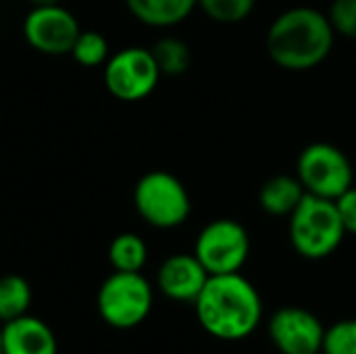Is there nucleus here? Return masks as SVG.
Listing matches in <instances>:
<instances>
[{"mask_svg": "<svg viewBox=\"0 0 356 354\" xmlns=\"http://www.w3.org/2000/svg\"><path fill=\"white\" fill-rule=\"evenodd\" d=\"M161 79L159 65L148 48L129 46L108 56L104 67L106 90L123 100L136 102L150 96Z\"/></svg>", "mask_w": 356, "mask_h": 354, "instance_id": "nucleus-8", "label": "nucleus"}, {"mask_svg": "<svg viewBox=\"0 0 356 354\" xmlns=\"http://www.w3.org/2000/svg\"><path fill=\"white\" fill-rule=\"evenodd\" d=\"M79 31L75 15L60 4L33 6L23 21L25 42L38 52L50 56L69 54Z\"/></svg>", "mask_w": 356, "mask_h": 354, "instance_id": "nucleus-9", "label": "nucleus"}, {"mask_svg": "<svg viewBox=\"0 0 356 354\" xmlns=\"http://www.w3.org/2000/svg\"><path fill=\"white\" fill-rule=\"evenodd\" d=\"M307 190L298 177L292 175H275L269 177L259 190V204L267 215L273 217H290L294 209L305 198Z\"/></svg>", "mask_w": 356, "mask_h": 354, "instance_id": "nucleus-13", "label": "nucleus"}, {"mask_svg": "<svg viewBox=\"0 0 356 354\" xmlns=\"http://www.w3.org/2000/svg\"><path fill=\"white\" fill-rule=\"evenodd\" d=\"M323 354H356V319H342L325 328Z\"/></svg>", "mask_w": 356, "mask_h": 354, "instance_id": "nucleus-20", "label": "nucleus"}, {"mask_svg": "<svg viewBox=\"0 0 356 354\" xmlns=\"http://www.w3.org/2000/svg\"><path fill=\"white\" fill-rule=\"evenodd\" d=\"M2 354H58L52 328L29 313L2 323Z\"/></svg>", "mask_w": 356, "mask_h": 354, "instance_id": "nucleus-12", "label": "nucleus"}, {"mask_svg": "<svg viewBox=\"0 0 356 354\" xmlns=\"http://www.w3.org/2000/svg\"><path fill=\"white\" fill-rule=\"evenodd\" d=\"M194 255L209 275L240 273L250 255L248 232L234 219H215L200 230Z\"/></svg>", "mask_w": 356, "mask_h": 354, "instance_id": "nucleus-7", "label": "nucleus"}, {"mask_svg": "<svg viewBox=\"0 0 356 354\" xmlns=\"http://www.w3.org/2000/svg\"><path fill=\"white\" fill-rule=\"evenodd\" d=\"M209 280L207 269L196 255H173L163 261L156 273V286L161 294L175 303H192L202 292Z\"/></svg>", "mask_w": 356, "mask_h": 354, "instance_id": "nucleus-11", "label": "nucleus"}, {"mask_svg": "<svg viewBox=\"0 0 356 354\" xmlns=\"http://www.w3.org/2000/svg\"><path fill=\"white\" fill-rule=\"evenodd\" d=\"M0 354H2V336H0Z\"/></svg>", "mask_w": 356, "mask_h": 354, "instance_id": "nucleus-24", "label": "nucleus"}, {"mask_svg": "<svg viewBox=\"0 0 356 354\" xmlns=\"http://www.w3.org/2000/svg\"><path fill=\"white\" fill-rule=\"evenodd\" d=\"M152 300V286L140 271H113L98 290L96 307L106 325L134 330L150 315Z\"/></svg>", "mask_w": 356, "mask_h": 354, "instance_id": "nucleus-4", "label": "nucleus"}, {"mask_svg": "<svg viewBox=\"0 0 356 354\" xmlns=\"http://www.w3.org/2000/svg\"><path fill=\"white\" fill-rule=\"evenodd\" d=\"M29 2L33 8V6H52V4H58L60 0H29Z\"/></svg>", "mask_w": 356, "mask_h": 354, "instance_id": "nucleus-23", "label": "nucleus"}, {"mask_svg": "<svg viewBox=\"0 0 356 354\" xmlns=\"http://www.w3.org/2000/svg\"><path fill=\"white\" fill-rule=\"evenodd\" d=\"M148 261V248L146 242L131 232L119 234L108 244V263L115 271H129L138 273Z\"/></svg>", "mask_w": 356, "mask_h": 354, "instance_id": "nucleus-16", "label": "nucleus"}, {"mask_svg": "<svg viewBox=\"0 0 356 354\" xmlns=\"http://www.w3.org/2000/svg\"><path fill=\"white\" fill-rule=\"evenodd\" d=\"M161 75H181L190 69L192 54L186 42L179 38H161L152 48H150Z\"/></svg>", "mask_w": 356, "mask_h": 354, "instance_id": "nucleus-17", "label": "nucleus"}, {"mask_svg": "<svg viewBox=\"0 0 356 354\" xmlns=\"http://www.w3.org/2000/svg\"><path fill=\"white\" fill-rule=\"evenodd\" d=\"M346 230L342 225L336 200L305 194L290 215V242L294 250L311 261H319L336 252Z\"/></svg>", "mask_w": 356, "mask_h": 354, "instance_id": "nucleus-3", "label": "nucleus"}, {"mask_svg": "<svg viewBox=\"0 0 356 354\" xmlns=\"http://www.w3.org/2000/svg\"><path fill=\"white\" fill-rule=\"evenodd\" d=\"M129 13L150 27H173L190 17L198 0H125Z\"/></svg>", "mask_w": 356, "mask_h": 354, "instance_id": "nucleus-14", "label": "nucleus"}, {"mask_svg": "<svg viewBox=\"0 0 356 354\" xmlns=\"http://www.w3.org/2000/svg\"><path fill=\"white\" fill-rule=\"evenodd\" d=\"M194 309L200 328L223 342L248 338L263 319L261 294L242 273L209 275Z\"/></svg>", "mask_w": 356, "mask_h": 354, "instance_id": "nucleus-1", "label": "nucleus"}, {"mask_svg": "<svg viewBox=\"0 0 356 354\" xmlns=\"http://www.w3.org/2000/svg\"><path fill=\"white\" fill-rule=\"evenodd\" d=\"M327 17L336 33L356 40V0H334Z\"/></svg>", "mask_w": 356, "mask_h": 354, "instance_id": "nucleus-21", "label": "nucleus"}, {"mask_svg": "<svg viewBox=\"0 0 356 354\" xmlns=\"http://www.w3.org/2000/svg\"><path fill=\"white\" fill-rule=\"evenodd\" d=\"M69 54L83 67H98L108 61V42L100 31H79Z\"/></svg>", "mask_w": 356, "mask_h": 354, "instance_id": "nucleus-18", "label": "nucleus"}, {"mask_svg": "<svg viewBox=\"0 0 356 354\" xmlns=\"http://www.w3.org/2000/svg\"><path fill=\"white\" fill-rule=\"evenodd\" d=\"M257 0H198V8L213 21L234 25L254 10Z\"/></svg>", "mask_w": 356, "mask_h": 354, "instance_id": "nucleus-19", "label": "nucleus"}, {"mask_svg": "<svg viewBox=\"0 0 356 354\" xmlns=\"http://www.w3.org/2000/svg\"><path fill=\"white\" fill-rule=\"evenodd\" d=\"M323 336L319 317L302 307L277 309L269 321V338L282 354H319Z\"/></svg>", "mask_w": 356, "mask_h": 354, "instance_id": "nucleus-10", "label": "nucleus"}, {"mask_svg": "<svg viewBox=\"0 0 356 354\" xmlns=\"http://www.w3.org/2000/svg\"><path fill=\"white\" fill-rule=\"evenodd\" d=\"M336 207L346 234H356V186L348 188L340 198H336Z\"/></svg>", "mask_w": 356, "mask_h": 354, "instance_id": "nucleus-22", "label": "nucleus"}, {"mask_svg": "<svg viewBox=\"0 0 356 354\" xmlns=\"http://www.w3.org/2000/svg\"><path fill=\"white\" fill-rule=\"evenodd\" d=\"M31 286L23 275L8 273L0 277V321H13L29 313L31 307Z\"/></svg>", "mask_w": 356, "mask_h": 354, "instance_id": "nucleus-15", "label": "nucleus"}, {"mask_svg": "<svg viewBox=\"0 0 356 354\" xmlns=\"http://www.w3.org/2000/svg\"><path fill=\"white\" fill-rule=\"evenodd\" d=\"M134 204L138 215L156 230L179 227L192 213L186 186L167 171L142 175L134 188Z\"/></svg>", "mask_w": 356, "mask_h": 354, "instance_id": "nucleus-5", "label": "nucleus"}, {"mask_svg": "<svg viewBox=\"0 0 356 354\" xmlns=\"http://www.w3.org/2000/svg\"><path fill=\"white\" fill-rule=\"evenodd\" d=\"M296 177L307 194L336 200L355 186V171L348 156L334 144H309L296 161Z\"/></svg>", "mask_w": 356, "mask_h": 354, "instance_id": "nucleus-6", "label": "nucleus"}, {"mask_svg": "<svg viewBox=\"0 0 356 354\" xmlns=\"http://www.w3.org/2000/svg\"><path fill=\"white\" fill-rule=\"evenodd\" d=\"M334 38L327 15L313 6H294L269 25L265 44L269 58L282 69L307 71L330 56Z\"/></svg>", "mask_w": 356, "mask_h": 354, "instance_id": "nucleus-2", "label": "nucleus"}]
</instances>
